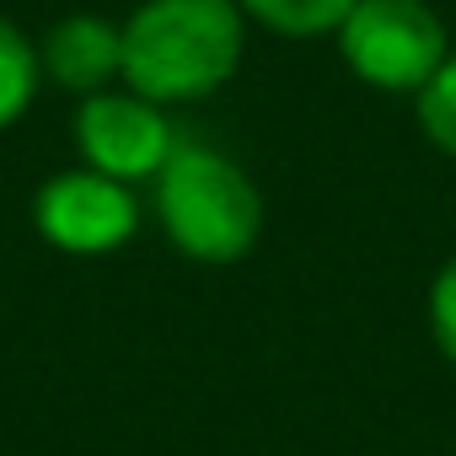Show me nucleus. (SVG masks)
<instances>
[{
  "instance_id": "nucleus-3",
  "label": "nucleus",
  "mask_w": 456,
  "mask_h": 456,
  "mask_svg": "<svg viewBox=\"0 0 456 456\" xmlns=\"http://www.w3.org/2000/svg\"><path fill=\"white\" fill-rule=\"evenodd\" d=\"M333 38L354 81L413 97L451 54L445 22L429 0H354V12L338 22Z\"/></svg>"
},
{
  "instance_id": "nucleus-8",
  "label": "nucleus",
  "mask_w": 456,
  "mask_h": 456,
  "mask_svg": "<svg viewBox=\"0 0 456 456\" xmlns=\"http://www.w3.org/2000/svg\"><path fill=\"white\" fill-rule=\"evenodd\" d=\"M248 22L280 33V38H328L354 12V0H237Z\"/></svg>"
},
{
  "instance_id": "nucleus-6",
  "label": "nucleus",
  "mask_w": 456,
  "mask_h": 456,
  "mask_svg": "<svg viewBox=\"0 0 456 456\" xmlns=\"http://www.w3.org/2000/svg\"><path fill=\"white\" fill-rule=\"evenodd\" d=\"M38 65H44V81H54L60 92H76V97L113 92V81H124V22H108L97 12L60 17L38 44Z\"/></svg>"
},
{
  "instance_id": "nucleus-7",
  "label": "nucleus",
  "mask_w": 456,
  "mask_h": 456,
  "mask_svg": "<svg viewBox=\"0 0 456 456\" xmlns=\"http://www.w3.org/2000/svg\"><path fill=\"white\" fill-rule=\"evenodd\" d=\"M44 86V65H38V44L12 22V17H0V129H12L33 97Z\"/></svg>"
},
{
  "instance_id": "nucleus-10",
  "label": "nucleus",
  "mask_w": 456,
  "mask_h": 456,
  "mask_svg": "<svg viewBox=\"0 0 456 456\" xmlns=\"http://www.w3.org/2000/svg\"><path fill=\"white\" fill-rule=\"evenodd\" d=\"M429 333H435V349L456 365V253L440 264L429 285Z\"/></svg>"
},
{
  "instance_id": "nucleus-5",
  "label": "nucleus",
  "mask_w": 456,
  "mask_h": 456,
  "mask_svg": "<svg viewBox=\"0 0 456 456\" xmlns=\"http://www.w3.org/2000/svg\"><path fill=\"white\" fill-rule=\"evenodd\" d=\"M76 145H81L86 167L113 183H145V177L156 183V172L177 151V134L151 97L124 86V92H97L81 102Z\"/></svg>"
},
{
  "instance_id": "nucleus-1",
  "label": "nucleus",
  "mask_w": 456,
  "mask_h": 456,
  "mask_svg": "<svg viewBox=\"0 0 456 456\" xmlns=\"http://www.w3.org/2000/svg\"><path fill=\"white\" fill-rule=\"evenodd\" d=\"M242 54L248 12L237 0H140L124 22V86L156 108L215 97Z\"/></svg>"
},
{
  "instance_id": "nucleus-2",
  "label": "nucleus",
  "mask_w": 456,
  "mask_h": 456,
  "mask_svg": "<svg viewBox=\"0 0 456 456\" xmlns=\"http://www.w3.org/2000/svg\"><path fill=\"white\" fill-rule=\"evenodd\" d=\"M156 215L167 242L209 269L242 264L264 237V193L258 183L215 145L177 140L156 172Z\"/></svg>"
},
{
  "instance_id": "nucleus-4",
  "label": "nucleus",
  "mask_w": 456,
  "mask_h": 456,
  "mask_svg": "<svg viewBox=\"0 0 456 456\" xmlns=\"http://www.w3.org/2000/svg\"><path fill=\"white\" fill-rule=\"evenodd\" d=\"M33 225L54 253L70 258H102L134 242L140 232V199L129 193V183H113L92 167L76 172H54L38 199H33Z\"/></svg>"
},
{
  "instance_id": "nucleus-9",
  "label": "nucleus",
  "mask_w": 456,
  "mask_h": 456,
  "mask_svg": "<svg viewBox=\"0 0 456 456\" xmlns=\"http://www.w3.org/2000/svg\"><path fill=\"white\" fill-rule=\"evenodd\" d=\"M419 102V129L435 151L456 156V49L445 54V65L429 76V86L413 97Z\"/></svg>"
}]
</instances>
